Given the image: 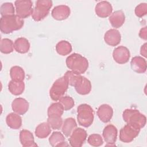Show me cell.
Listing matches in <instances>:
<instances>
[{
    "instance_id": "1",
    "label": "cell",
    "mask_w": 147,
    "mask_h": 147,
    "mask_svg": "<svg viewBox=\"0 0 147 147\" xmlns=\"http://www.w3.org/2000/svg\"><path fill=\"white\" fill-rule=\"evenodd\" d=\"M24 21L17 14L1 17L0 19V29L5 34H9L22 28Z\"/></svg>"
},
{
    "instance_id": "2",
    "label": "cell",
    "mask_w": 147,
    "mask_h": 147,
    "mask_svg": "<svg viewBox=\"0 0 147 147\" xmlns=\"http://www.w3.org/2000/svg\"><path fill=\"white\" fill-rule=\"evenodd\" d=\"M65 63L69 69L79 74H84L88 68V60L76 53L69 55L66 59Z\"/></svg>"
},
{
    "instance_id": "3",
    "label": "cell",
    "mask_w": 147,
    "mask_h": 147,
    "mask_svg": "<svg viewBox=\"0 0 147 147\" xmlns=\"http://www.w3.org/2000/svg\"><path fill=\"white\" fill-rule=\"evenodd\" d=\"M122 118L127 124L139 129L144 127L146 122V117L137 109H125L123 112Z\"/></svg>"
},
{
    "instance_id": "4",
    "label": "cell",
    "mask_w": 147,
    "mask_h": 147,
    "mask_svg": "<svg viewBox=\"0 0 147 147\" xmlns=\"http://www.w3.org/2000/svg\"><path fill=\"white\" fill-rule=\"evenodd\" d=\"M77 120L79 125L88 127L92 125L94 119V112L89 105H80L77 108Z\"/></svg>"
},
{
    "instance_id": "5",
    "label": "cell",
    "mask_w": 147,
    "mask_h": 147,
    "mask_svg": "<svg viewBox=\"0 0 147 147\" xmlns=\"http://www.w3.org/2000/svg\"><path fill=\"white\" fill-rule=\"evenodd\" d=\"M52 5V1L50 0L37 1L32 14L33 20L35 21H40L45 18L49 14Z\"/></svg>"
},
{
    "instance_id": "6",
    "label": "cell",
    "mask_w": 147,
    "mask_h": 147,
    "mask_svg": "<svg viewBox=\"0 0 147 147\" xmlns=\"http://www.w3.org/2000/svg\"><path fill=\"white\" fill-rule=\"evenodd\" d=\"M68 83L64 77L57 79L52 84L49 90V96L54 101L59 100L64 96L68 87Z\"/></svg>"
},
{
    "instance_id": "7",
    "label": "cell",
    "mask_w": 147,
    "mask_h": 147,
    "mask_svg": "<svg viewBox=\"0 0 147 147\" xmlns=\"http://www.w3.org/2000/svg\"><path fill=\"white\" fill-rule=\"evenodd\" d=\"M17 15L21 18L29 17L33 13V3L30 0H17L14 2Z\"/></svg>"
},
{
    "instance_id": "8",
    "label": "cell",
    "mask_w": 147,
    "mask_h": 147,
    "mask_svg": "<svg viewBox=\"0 0 147 147\" xmlns=\"http://www.w3.org/2000/svg\"><path fill=\"white\" fill-rule=\"evenodd\" d=\"M140 130L127 123L120 130L119 140L123 142H130L138 136Z\"/></svg>"
},
{
    "instance_id": "9",
    "label": "cell",
    "mask_w": 147,
    "mask_h": 147,
    "mask_svg": "<svg viewBox=\"0 0 147 147\" xmlns=\"http://www.w3.org/2000/svg\"><path fill=\"white\" fill-rule=\"evenodd\" d=\"M87 134L86 131L81 128H76L69 138V142L72 147H80L84 143Z\"/></svg>"
},
{
    "instance_id": "10",
    "label": "cell",
    "mask_w": 147,
    "mask_h": 147,
    "mask_svg": "<svg viewBox=\"0 0 147 147\" xmlns=\"http://www.w3.org/2000/svg\"><path fill=\"white\" fill-rule=\"evenodd\" d=\"M118 130L117 127L113 125H107L103 130V137L106 142V146H114L117 140Z\"/></svg>"
},
{
    "instance_id": "11",
    "label": "cell",
    "mask_w": 147,
    "mask_h": 147,
    "mask_svg": "<svg viewBox=\"0 0 147 147\" xmlns=\"http://www.w3.org/2000/svg\"><path fill=\"white\" fill-rule=\"evenodd\" d=\"M130 57L129 50L124 46H119L115 48L113 52V57L115 62L119 64L128 62Z\"/></svg>"
},
{
    "instance_id": "12",
    "label": "cell",
    "mask_w": 147,
    "mask_h": 147,
    "mask_svg": "<svg viewBox=\"0 0 147 147\" xmlns=\"http://www.w3.org/2000/svg\"><path fill=\"white\" fill-rule=\"evenodd\" d=\"M74 87L77 93L83 95L88 94L91 90V82L81 75L76 80Z\"/></svg>"
},
{
    "instance_id": "13",
    "label": "cell",
    "mask_w": 147,
    "mask_h": 147,
    "mask_svg": "<svg viewBox=\"0 0 147 147\" xmlns=\"http://www.w3.org/2000/svg\"><path fill=\"white\" fill-rule=\"evenodd\" d=\"M113 7L108 1H100L98 2L95 7L96 14L101 18H106L111 14Z\"/></svg>"
},
{
    "instance_id": "14",
    "label": "cell",
    "mask_w": 147,
    "mask_h": 147,
    "mask_svg": "<svg viewBox=\"0 0 147 147\" xmlns=\"http://www.w3.org/2000/svg\"><path fill=\"white\" fill-rule=\"evenodd\" d=\"M70 8L64 5L55 6L52 10V17L57 21H62L67 19L70 15Z\"/></svg>"
},
{
    "instance_id": "15",
    "label": "cell",
    "mask_w": 147,
    "mask_h": 147,
    "mask_svg": "<svg viewBox=\"0 0 147 147\" xmlns=\"http://www.w3.org/2000/svg\"><path fill=\"white\" fill-rule=\"evenodd\" d=\"M104 40L109 45L112 47L117 46L120 43L121 40V33L115 29H110L105 33Z\"/></svg>"
},
{
    "instance_id": "16",
    "label": "cell",
    "mask_w": 147,
    "mask_h": 147,
    "mask_svg": "<svg viewBox=\"0 0 147 147\" xmlns=\"http://www.w3.org/2000/svg\"><path fill=\"white\" fill-rule=\"evenodd\" d=\"M29 106L28 101L22 98H17L11 103L13 111L19 115L25 114L28 111Z\"/></svg>"
},
{
    "instance_id": "17",
    "label": "cell",
    "mask_w": 147,
    "mask_h": 147,
    "mask_svg": "<svg viewBox=\"0 0 147 147\" xmlns=\"http://www.w3.org/2000/svg\"><path fill=\"white\" fill-rule=\"evenodd\" d=\"M96 114L102 122L107 123L113 117V109L110 105L107 104H103L98 107Z\"/></svg>"
},
{
    "instance_id": "18",
    "label": "cell",
    "mask_w": 147,
    "mask_h": 147,
    "mask_svg": "<svg viewBox=\"0 0 147 147\" xmlns=\"http://www.w3.org/2000/svg\"><path fill=\"white\" fill-rule=\"evenodd\" d=\"M130 65L132 70L138 74L144 73L146 71V60L141 56L133 57L130 62Z\"/></svg>"
},
{
    "instance_id": "19",
    "label": "cell",
    "mask_w": 147,
    "mask_h": 147,
    "mask_svg": "<svg viewBox=\"0 0 147 147\" xmlns=\"http://www.w3.org/2000/svg\"><path fill=\"white\" fill-rule=\"evenodd\" d=\"M20 141L21 145L24 147L37 146L34 142L33 134L30 131L26 129H23L20 131Z\"/></svg>"
},
{
    "instance_id": "20",
    "label": "cell",
    "mask_w": 147,
    "mask_h": 147,
    "mask_svg": "<svg viewBox=\"0 0 147 147\" xmlns=\"http://www.w3.org/2000/svg\"><path fill=\"white\" fill-rule=\"evenodd\" d=\"M109 20L113 27L119 28L122 26L125 22V14L122 10L115 11L110 16Z\"/></svg>"
},
{
    "instance_id": "21",
    "label": "cell",
    "mask_w": 147,
    "mask_h": 147,
    "mask_svg": "<svg viewBox=\"0 0 147 147\" xmlns=\"http://www.w3.org/2000/svg\"><path fill=\"white\" fill-rule=\"evenodd\" d=\"M49 142L53 146H67L69 145L65 141L64 135L60 131H54L49 138Z\"/></svg>"
},
{
    "instance_id": "22",
    "label": "cell",
    "mask_w": 147,
    "mask_h": 147,
    "mask_svg": "<svg viewBox=\"0 0 147 147\" xmlns=\"http://www.w3.org/2000/svg\"><path fill=\"white\" fill-rule=\"evenodd\" d=\"M7 125L13 129H18L22 126V118L16 113L9 114L6 118Z\"/></svg>"
},
{
    "instance_id": "23",
    "label": "cell",
    "mask_w": 147,
    "mask_h": 147,
    "mask_svg": "<svg viewBox=\"0 0 147 147\" xmlns=\"http://www.w3.org/2000/svg\"><path fill=\"white\" fill-rule=\"evenodd\" d=\"M14 48L17 52L26 53L29 51L30 43L26 38L19 37L14 42Z\"/></svg>"
},
{
    "instance_id": "24",
    "label": "cell",
    "mask_w": 147,
    "mask_h": 147,
    "mask_svg": "<svg viewBox=\"0 0 147 147\" xmlns=\"http://www.w3.org/2000/svg\"><path fill=\"white\" fill-rule=\"evenodd\" d=\"M77 123L76 121L73 118H66L62 125L61 131L63 134L67 137L71 136L72 131L76 128Z\"/></svg>"
},
{
    "instance_id": "25",
    "label": "cell",
    "mask_w": 147,
    "mask_h": 147,
    "mask_svg": "<svg viewBox=\"0 0 147 147\" xmlns=\"http://www.w3.org/2000/svg\"><path fill=\"white\" fill-rule=\"evenodd\" d=\"M8 89L14 95H20L25 90V83L23 81L10 80L8 84Z\"/></svg>"
},
{
    "instance_id": "26",
    "label": "cell",
    "mask_w": 147,
    "mask_h": 147,
    "mask_svg": "<svg viewBox=\"0 0 147 147\" xmlns=\"http://www.w3.org/2000/svg\"><path fill=\"white\" fill-rule=\"evenodd\" d=\"M51 132V127L48 122H42L39 124L35 129V134L39 138L47 137Z\"/></svg>"
},
{
    "instance_id": "27",
    "label": "cell",
    "mask_w": 147,
    "mask_h": 147,
    "mask_svg": "<svg viewBox=\"0 0 147 147\" xmlns=\"http://www.w3.org/2000/svg\"><path fill=\"white\" fill-rule=\"evenodd\" d=\"M72 50L71 44L67 41L61 40L56 45V51L58 54L61 56H65L71 52Z\"/></svg>"
},
{
    "instance_id": "28",
    "label": "cell",
    "mask_w": 147,
    "mask_h": 147,
    "mask_svg": "<svg viewBox=\"0 0 147 147\" xmlns=\"http://www.w3.org/2000/svg\"><path fill=\"white\" fill-rule=\"evenodd\" d=\"M10 75L11 80L14 81H24L25 76L24 69L17 65L13 66L11 68Z\"/></svg>"
},
{
    "instance_id": "29",
    "label": "cell",
    "mask_w": 147,
    "mask_h": 147,
    "mask_svg": "<svg viewBox=\"0 0 147 147\" xmlns=\"http://www.w3.org/2000/svg\"><path fill=\"white\" fill-rule=\"evenodd\" d=\"M64 109L62 105L59 102H56L52 103L48 109L47 114L48 117L52 116V115H56V116H60L63 114Z\"/></svg>"
},
{
    "instance_id": "30",
    "label": "cell",
    "mask_w": 147,
    "mask_h": 147,
    "mask_svg": "<svg viewBox=\"0 0 147 147\" xmlns=\"http://www.w3.org/2000/svg\"><path fill=\"white\" fill-rule=\"evenodd\" d=\"M14 43L9 38H3L0 42V51L4 54H9L13 51Z\"/></svg>"
},
{
    "instance_id": "31",
    "label": "cell",
    "mask_w": 147,
    "mask_h": 147,
    "mask_svg": "<svg viewBox=\"0 0 147 147\" xmlns=\"http://www.w3.org/2000/svg\"><path fill=\"white\" fill-rule=\"evenodd\" d=\"M47 122L53 130H59L63 125V119L60 116L52 115L48 117Z\"/></svg>"
},
{
    "instance_id": "32",
    "label": "cell",
    "mask_w": 147,
    "mask_h": 147,
    "mask_svg": "<svg viewBox=\"0 0 147 147\" xmlns=\"http://www.w3.org/2000/svg\"><path fill=\"white\" fill-rule=\"evenodd\" d=\"M0 12L2 17L14 15L15 8L12 3L5 2L1 5L0 7Z\"/></svg>"
},
{
    "instance_id": "33",
    "label": "cell",
    "mask_w": 147,
    "mask_h": 147,
    "mask_svg": "<svg viewBox=\"0 0 147 147\" xmlns=\"http://www.w3.org/2000/svg\"><path fill=\"white\" fill-rule=\"evenodd\" d=\"M59 102L62 105L65 111L71 109L75 105L74 99L69 96H63L59 100Z\"/></svg>"
},
{
    "instance_id": "34",
    "label": "cell",
    "mask_w": 147,
    "mask_h": 147,
    "mask_svg": "<svg viewBox=\"0 0 147 147\" xmlns=\"http://www.w3.org/2000/svg\"><path fill=\"white\" fill-rule=\"evenodd\" d=\"M88 144L92 146H99L103 145V140L102 136L99 134H92L87 139Z\"/></svg>"
},
{
    "instance_id": "35",
    "label": "cell",
    "mask_w": 147,
    "mask_h": 147,
    "mask_svg": "<svg viewBox=\"0 0 147 147\" xmlns=\"http://www.w3.org/2000/svg\"><path fill=\"white\" fill-rule=\"evenodd\" d=\"M135 14L138 17H142L145 16L147 13V3H141L135 8Z\"/></svg>"
},
{
    "instance_id": "36",
    "label": "cell",
    "mask_w": 147,
    "mask_h": 147,
    "mask_svg": "<svg viewBox=\"0 0 147 147\" xmlns=\"http://www.w3.org/2000/svg\"><path fill=\"white\" fill-rule=\"evenodd\" d=\"M139 36L141 38L146 40L147 38V28L146 27H144L142 29H141L140 33H139Z\"/></svg>"
},
{
    "instance_id": "37",
    "label": "cell",
    "mask_w": 147,
    "mask_h": 147,
    "mask_svg": "<svg viewBox=\"0 0 147 147\" xmlns=\"http://www.w3.org/2000/svg\"><path fill=\"white\" fill-rule=\"evenodd\" d=\"M140 53L142 56L146 57V44H144L140 49Z\"/></svg>"
}]
</instances>
